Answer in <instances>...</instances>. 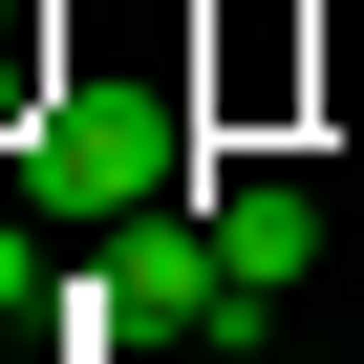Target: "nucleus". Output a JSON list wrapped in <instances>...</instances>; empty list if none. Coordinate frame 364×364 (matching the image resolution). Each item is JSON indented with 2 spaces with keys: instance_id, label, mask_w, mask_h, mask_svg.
I'll list each match as a JSON object with an SVG mask.
<instances>
[{
  "instance_id": "nucleus-1",
  "label": "nucleus",
  "mask_w": 364,
  "mask_h": 364,
  "mask_svg": "<svg viewBox=\"0 0 364 364\" xmlns=\"http://www.w3.org/2000/svg\"><path fill=\"white\" fill-rule=\"evenodd\" d=\"M193 236H215V279H236V300H300V279H321V193H300V171H215Z\"/></svg>"
},
{
  "instance_id": "nucleus-2",
  "label": "nucleus",
  "mask_w": 364,
  "mask_h": 364,
  "mask_svg": "<svg viewBox=\"0 0 364 364\" xmlns=\"http://www.w3.org/2000/svg\"><path fill=\"white\" fill-rule=\"evenodd\" d=\"M43 193H65V215H150V193H171V150H150L129 107H43Z\"/></svg>"
},
{
  "instance_id": "nucleus-3",
  "label": "nucleus",
  "mask_w": 364,
  "mask_h": 364,
  "mask_svg": "<svg viewBox=\"0 0 364 364\" xmlns=\"http://www.w3.org/2000/svg\"><path fill=\"white\" fill-rule=\"evenodd\" d=\"M43 321H65V279H43V236L0 215V364H43Z\"/></svg>"
}]
</instances>
